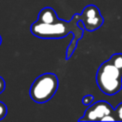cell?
I'll return each instance as SVG.
<instances>
[{
	"label": "cell",
	"mask_w": 122,
	"mask_h": 122,
	"mask_svg": "<svg viewBox=\"0 0 122 122\" xmlns=\"http://www.w3.org/2000/svg\"><path fill=\"white\" fill-rule=\"evenodd\" d=\"M113 109L110 103L107 101H97L88 106V109L85 111L83 116L79 118V121H101V119L108 115L112 114Z\"/></svg>",
	"instance_id": "obj_4"
},
{
	"label": "cell",
	"mask_w": 122,
	"mask_h": 122,
	"mask_svg": "<svg viewBox=\"0 0 122 122\" xmlns=\"http://www.w3.org/2000/svg\"><path fill=\"white\" fill-rule=\"evenodd\" d=\"M81 21L84 25L85 30L93 31L102 26L104 18L102 17L99 9L96 6L88 5L81 12Z\"/></svg>",
	"instance_id": "obj_5"
},
{
	"label": "cell",
	"mask_w": 122,
	"mask_h": 122,
	"mask_svg": "<svg viewBox=\"0 0 122 122\" xmlns=\"http://www.w3.org/2000/svg\"><path fill=\"white\" fill-rule=\"evenodd\" d=\"M96 83L103 93L113 95L122 89V71L109 59L98 68Z\"/></svg>",
	"instance_id": "obj_2"
},
{
	"label": "cell",
	"mask_w": 122,
	"mask_h": 122,
	"mask_svg": "<svg viewBox=\"0 0 122 122\" xmlns=\"http://www.w3.org/2000/svg\"><path fill=\"white\" fill-rule=\"evenodd\" d=\"M115 114H116V119L119 121H122V102L120 104L117 105V107L115 108Z\"/></svg>",
	"instance_id": "obj_10"
},
{
	"label": "cell",
	"mask_w": 122,
	"mask_h": 122,
	"mask_svg": "<svg viewBox=\"0 0 122 122\" xmlns=\"http://www.w3.org/2000/svg\"><path fill=\"white\" fill-rule=\"evenodd\" d=\"M79 20H81V13L74 14L70 21L58 18L53 23H42L36 20L30 26V32L34 36L42 39H59L67 36L69 33H72V40L66 51V59H69L72 55L83 34L84 28L78 25Z\"/></svg>",
	"instance_id": "obj_1"
},
{
	"label": "cell",
	"mask_w": 122,
	"mask_h": 122,
	"mask_svg": "<svg viewBox=\"0 0 122 122\" xmlns=\"http://www.w3.org/2000/svg\"><path fill=\"white\" fill-rule=\"evenodd\" d=\"M110 60L118 68L122 71V53H114L111 56Z\"/></svg>",
	"instance_id": "obj_7"
},
{
	"label": "cell",
	"mask_w": 122,
	"mask_h": 122,
	"mask_svg": "<svg viewBox=\"0 0 122 122\" xmlns=\"http://www.w3.org/2000/svg\"><path fill=\"white\" fill-rule=\"evenodd\" d=\"M1 43H2V37H1V35H0V45H1Z\"/></svg>",
	"instance_id": "obj_13"
},
{
	"label": "cell",
	"mask_w": 122,
	"mask_h": 122,
	"mask_svg": "<svg viewBox=\"0 0 122 122\" xmlns=\"http://www.w3.org/2000/svg\"><path fill=\"white\" fill-rule=\"evenodd\" d=\"M57 19L58 17L55 10L50 7L43 8L38 13V17H37V21L42 23H53Z\"/></svg>",
	"instance_id": "obj_6"
},
{
	"label": "cell",
	"mask_w": 122,
	"mask_h": 122,
	"mask_svg": "<svg viewBox=\"0 0 122 122\" xmlns=\"http://www.w3.org/2000/svg\"><path fill=\"white\" fill-rule=\"evenodd\" d=\"M93 99H94L93 95H92V94H87V95L83 96V98H82V103H83V105H85V106H90V105L92 104Z\"/></svg>",
	"instance_id": "obj_8"
},
{
	"label": "cell",
	"mask_w": 122,
	"mask_h": 122,
	"mask_svg": "<svg viewBox=\"0 0 122 122\" xmlns=\"http://www.w3.org/2000/svg\"><path fill=\"white\" fill-rule=\"evenodd\" d=\"M58 89V78L56 74L46 72L39 75L32 82L30 89V96L36 103L49 101Z\"/></svg>",
	"instance_id": "obj_3"
},
{
	"label": "cell",
	"mask_w": 122,
	"mask_h": 122,
	"mask_svg": "<svg viewBox=\"0 0 122 122\" xmlns=\"http://www.w3.org/2000/svg\"><path fill=\"white\" fill-rule=\"evenodd\" d=\"M116 120H117V119H116L115 117H113L112 114H108V115L104 116V117L101 119V121H116Z\"/></svg>",
	"instance_id": "obj_11"
},
{
	"label": "cell",
	"mask_w": 122,
	"mask_h": 122,
	"mask_svg": "<svg viewBox=\"0 0 122 122\" xmlns=\"http://www.w3.org/2000/svg\"><path fill=\"white\" fill-rule=\"evenodd\" d=\"M6 88V83H5V80L3 79L2 76H0V93H2L4 92Z\"/></svg>",
	"instance_id": "obj_12"
},
{
	"label": "cell",
	"mask_w": 122,
	"mask_h": 122,
	"mask_svg": "<svg viewBox=\"0 0 122 122\" xmlns=\"http://www.w3.org/2000/svg\"><path fill=\"white\" fill-rule=\"evenodd\" d=\"M7 111H8V109H7L6 104L0 101V120H2V119L6 116Z\"/></svg>",
	"instance_id": "obj_9"
}]
</instances>
